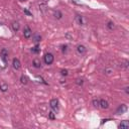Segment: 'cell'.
Here are the masks:
<instances>
[{
	"mask_svg": "<svg viewBox=\"0 0 129 129\" xmlns=\"http://www.w3.org/2000/svg\"><path fill=\"white\" fill-rule=\"evenodd\" d=\"M54 17L57 18V19H61V18L63 17V14H62V12L57 10V11H54Z\"/></svg>",
	"mask_w": 129,
	"mask_h": 129,
	"instance_id": "9a60e30c",
	"label": "cell"
},
{
	"mask_svg": "<svg viewBox=\"0 0 129 129\" xmlns=\"http://www.w3.org/2000/svg\"><path fill=\"white\" fill-rule=\"evenodd\" d=\"M24 12H25V13L27 14V15H29V16H31V13H30V12L27 10V9H24Z\"/></svg>",
	"mask_w": 129,
	"mask_h": 129,
	"instance_id": "cb8c5ba5",
	"label": "cell"
},
{
	"mask_svg": "<svg viewBox=\"0 0 129 129\" xmlns=\"http://www.w3.org/2000/svg\"><path fill=\"white\" fill-rule=\"evenodd\" d=\"M86 52H87V48H86V46H84L82 45H80V46H77V53L79 54H81V56H82V54L86 53Z\"/></svg>",
	"mask_w": 129,
	"mask_h": 129,
	"instance_id": "52a82bcc",
	"label": "cell"
},
{
	"mask_svg": "<svg viewBox=\"0 0 129 129\" xmlns=\"http://www.w3.org/2000/svg\"><path fill=\"white\" fill-rule=\"evenodd\" d=\"M107 27H108L109 29H113V28H114V23H113V22H111V21H110V22H108V24H107Z\"/></svg>",
	"mask_w": 129,
	"mask_h": 129,
	"instance_id": "ffe728a7",
	"label": "cell"
},
{
	"mask_svg": "<svg viewBox=\"0 0 129 129\" xmlns=\"http://www.w3.org/2000/svg\"><path fill=\"white\" fill-rule=\"evenodd\" d=\"M128 89H129L128 87H126V88H125V92H126V94H129V91H128Z\"/></svg>",
	"mask_w": 129,
	"mask_h": 129,
	"instance_id": "d4e9b609",
	"label": "cell"
},
{
	"mask_svg": "<svg viewBox=\"0 0 129 129\" xmlns=\"http://www.w3.org/2000/svg\"><path fill=\"white\" fill-rule=\"evenodd\" d=\"M126 111H127V106L125 105V104H122V105H120V106L118 107L116 113H117V114H124Z\"/></svg>",
	"mask_w": 129,
	"mask_h": 129,
	"instance_id": "5b68a950",
	"label": "cell"
},
{
	"mask_svg": "<svg viewBox=\"0 0 129 129\" xmlns=\"http://www.w3.org/2000/svg\"><path fill=\"white\" fill-rule=\"evenodd\" d=\"M39 51H40V50H39V46H35L34 47H32V48H31V52H32V53H39Z\"/></svg>",
	"mask_w": 129,
	"mask_h": 129,
	"instance_id": "ac0fdd59",
	"label": "cell"
},
{
	"mask_svg": "<svg viewBox=\"0 0 129 129\" xmlns=\"http://www.w3.org/2000/svg\"><path fill=\"white\" fill-rule=\"evenodd\" d=\"M75 20H76V22L79 24V25H83V24H84V19H83V17L81 15H76Z\"/></svg>",
	"mask_w": 129,
	"mask_h": 129,
	"instance_id": "8fae6325",
	"label": "cell"
},
{
	"mask_svg": "<svg viewBox=\"0 0 129 129\" xmlns=\"http://www.w3.org/2000/svg\"><path fill=\"white\" fill-rule=\"evenodd\" d=\"M120 129H128L129 128V122L127 120H123V121H121V123L119 124L118 126Z\"/></svg>",
	"mask_w": 129,
	"mask_h": 129,
	"instance_id": "ba28073f",
	"label": "cell"
},
{
	"mask_svg": "<svg viewBox=\"0 0 129 129\" xmlns=\"http://www.w3.org/2000/svg\"><path fill=\"white\" fill-rule=\"evenodd\" d=\"M50 105H51L52 109L54 110V111H58L59 110V101L57 99H52L50 102Z\"/></svg>",
	"mask_w": 129,
	"mask_h": 129,
	"instance_id": "7a4b0ae2",
	"label": "cell"
},
{
	"mask_svg": "<svg viewBox=\"0 0 129 129\" xmlns=\"http://www.w3.org/2000/svg\"><path fill=\"white\" fill-rule=\"evenodd\" d=\"M48 117L53 120L54 118H56V116H54V113H53V112H50V114H48Z\"/></svg>",
	"mask_w": 129,
	"mask_h": 129,
	"instance_id": "7402d4cb",
	"label": "cell"
},
{
	"mask_svg": "<svg viewBox=\"0 0 129 129\" xmlns=\"http://www.w3.org/2000/svg\"><path fill=\"white\" fill-rule=\"evenodd\" d=\"M92 104H93V106L95 108H98V107H99V100H98V99H94L93 101H92Z\"/></svg>",
	"mask_w": 129,
	"mask_h": 129,
	"instance_id": "d6986e66",
	"label": "cell"
},
{
	"mask_svg": "<svg viewBox=\"0 0 129 129\" xmlns=\"http://www.w3.org/2000/svg\"><path fill=\"white\" fill-rule=\"evenodd\" d=\"M0 56H2L3 58H6V59H7V57H8V51L6 50V48H2L1 53H0Z\"/></svg>",
	"mask_w": 129,
	"mask_h": 129,
	"instance_id": "5bb4252c",
	"label": "cell"
},
{
	"mask_svg": "<svg viewBox=\"0 0 129 129\" xmlns=\"http://www.w3.org/2000/svg\"><path fill=\"white\" fill-rule=\"evenodd\" d=\"M53 60H54V57H53V54L51 53H46L45 57H44V61H45V63L46 65H52L53 63Z\"/></svg>",
	"mask_w": 129,
	"mask_h": 129,
	"instance_id": "6da1fadb",
	"label": "cell"
},
{
	"mask_svg": "<svg viewBox=\"0 0 129 129\" xmlns=\"http://www.w3.org/2000/svg\"><path fill=\"white\" fill-rule=\"evenodd\" d=\"M40 40H41V36H40L39 34L33 35V41H34V42H39Z\"/></svg>",
	"mask_w": 129,
	"mask_h": 129,
	"instance_id": "e0dca14e",
	"label": "cell"
},
{
	"mask_svg": "<svg viewBox=\"0 0 129 129\" xmlns=\"http://www.w3.org/2000/svg\"><path fill=\"white\" fill-rule=\"evenodd\" d=\"M83 83H84V82H83L82 79H77V81H76V84H77V85H79V86H80V85H83Z\"/></svg>",
	"mask_w": 129,
	"mask_h": 129,
	"instance_id": "44dd1931",
	"label": "cell"
},
{
	"mask_svg": "<svg viewBox=\"0 0 129 129\" xmlns=\"http://www.w3.org/2000/svg\"><path fill=\"white\" fill-rule=\"evenodd\" d=\"M32 65H33L34 68H36V69L40 68V67H41V62H40V60H39V59H34L33 62H32Z\"/></svg>",
	"mask_w": 129,
	"mask_h": 129,
	"instance_id": "30bf717a",
	"label": "cell"
},
{
	"mask_svg": "<svg viewBox=\"0 0 129 129\" xmlns=\"http://www.w3.org/2000/svg\"><path fill=\"white\" fill-rule=\"evenodd\" d=\"M23 35H24V38H29L30 36L32 35V31H31V29H30L28 26H25L23 29Z\"/></svg>",
	"mask_w": 129,
	"mask_h": 129,
	"instance_id": "3957f363",
	"label": "cell"
},
{
	"mask_svg": "<svg viewBox=\"0 0 129 129\" xmlns=\"http://www.w3.org/2000/svg\"><path fill=\"white\" fill-rule=\"evenodd\" d=\"M21 1H25V0H21Z\"/></svg>",
	"mask_w": 129,
	"mask_h": 129,
	"instance_id": "484cf974",
	"label": "cell"
},
{
	"mask_svg": "<svg viewBox=\"0 0 129 129\" xmlns=\"http://www.w3.org/2000/svg\"><path fill=\"white\" fill-rule=\"evenodd\" d=\"M12 67H13V69L15 70H19L20 67H21V64H20V61L18 59H13V61H12Z\"/></svg>",
	"mask_w": 129,
	"mask_h": 129,
	"instance_id": "277c9868",
	"label": "cell"
},
{
	"mask_svg": "<svg viewBox=\"0 0 129 129\" xmlns=\"http://www.w3.org/2000/svg\"><path fill=\"white\" fill-rule=\"evenodd\" d=\"M12 29H13V31H18L19 30V23L18 22H12Z\"/></svg>",
	"mask_w": 129,
	"mask_h": 129,
	"instance_id": "4fadbf2b",
	"label": "cell"
},
{
	"mask_svg": "<svg viewBox=\"0 0 129 129\" xmlns=\"http://www.w3.org/2000/svg\"><path fill=\"white\" fill-rule=\"evenodd\" d=\"M61 73H62L63 76H67L68 75V71L67 70H62V72H61Z\"/></svg>",
	"mask_w": 129,
	"mask_h": 129,
	"instance_id": "603a6c76",
	"label": "cell"
},
{
	"mask_svg": "<svg viewBox=\"0 0 129 129\" xmlns=\"http://www.w3.org/2000/svg\"><path fill=\"white\" fill-rule=\"evenodd\" d=\"M20 82L22 83V84H24V85H25V84H27V82H28V78L26 77V76H21V78H20Z\"/></svg>",
	"mask_w": 129,
	"mask_h": 129,
	"instance_id": "2e32d148",
	"label": "cell"
},
{
	"mask_svg": "<svg viewBox=\"0 0 129 129\" xmlns=\"http://www.w3.org/2000/svg\"><path fill=\"white\" fill-rule=\"evenodd\" d=\"M0 90L5 93V92L8 90V85L5 84V83H0Z\"/></svg>",
	"mask_w": 129,
	"mask_h": 129,
	"instance_id": "7c38bea8",
	"label": "cell"
},
{
	"mask_svg": "<svg viewBox=\"0 0 129 129\" xmlns=\"http://www.w3.org/2000/svg\"><path fill=\"white\" fill-rule=\"evenodd\" d=\"M7 66V59L0 56V69H5Z\"/></svg>",
	"mask_w": 129,
	"mask_h": 129,
	"instance_id": "8992f818",
	"label": "cell"
},
{
	"mask_svg": "<svg viewBox=\"0 0 129 129\" xmlns=\"http://www.w3.org/2000/svg\"><path fill=\"white\" fill-rule=\"evenodd\" d=\"M99 107H101L102 109H107L109 107V104H108V102L106 100L102 99V100L99 101Z\"/></svg>",
	"mask_w": 129,
	"mask_h": 129,
	"instance_id": "9c48e42d",
	"label": "cell"
}]
</instances>
